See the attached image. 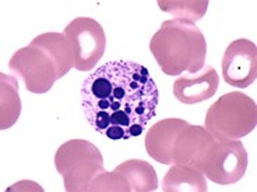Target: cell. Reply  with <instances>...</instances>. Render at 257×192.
Instances as JSON below:
<instances>
[{"instance_id":"cell-1","label":"cell","mask_w":257,"mask_h":192,"mask_svg":"<svg viewBox=\"0 0 257 192\" xmlns=\"http://www.w3.org/2000/svg\"><path fill=\"white\" fill-rule=\"evenodd\" d=\"M158 88L140 63L109 62L88 74L81 85V110L96 132L112 141L143 134L155 116Z\"/></svg>"},{"instance_id":"cell-3","label":"cell","mask_w":257,"mask_h":192,"mask_svg":"<svg viewBox=\"0 0 257 192\" xmlns=\"http://www.w3.org/2000/svg\"><path fill=\"white\" fill-rule=\"evenodd\" d=\"M256 45L247 39H238L226 48L222 58L225 82L236 88H247L256 81Z\"/></svg>"},{"instance_id":"cell-4","label":"cell","mask_w":257,"mask_h":192,"mask_svg":"<svg viewBox=\"0 0 257 192\" xmlns=\"http://www.w3.org/2000/svg\"><path fill=\"white\" fill-rule=\"evenodd\" d=\"M242 142L219 144L210 152V159L206 163V173L208 178L218 184H232L242 178L246 163H229L231 160L244 158Z\"/></svg>"},{"instance_id":"cell-2","label":"cell","mask_w":257,"mask_h":192,"mask_svg":"<svg viewBox=\"0 0 257 192\" xmlns=\"http://www.w3.org/2000/svg\"><path fill=\"white\" fill-rule=\"evenodd\" d=\"M64 35L71 45V62L78 70L92 68L102 58L105 35L98 22L90 18H78L66 26Z\"/></svg>"},{"instance_id":"cell-5","label":"cell","mask_w":257,"mask_h":192,"mask_svg":"<svg viewBox=\"0 0 257 192\" xmlns=\"http://www.w3.org/2000/svg\"><path fill=\"white\" fill-rule=\"evenodd\" d=\"M218 86V77L212 67H207L206 72H203L196 80L182 77L176 80L174 85V94L176 99L186 104H193L206 100L211 98Z\"/></svg>"}]
</instances>
